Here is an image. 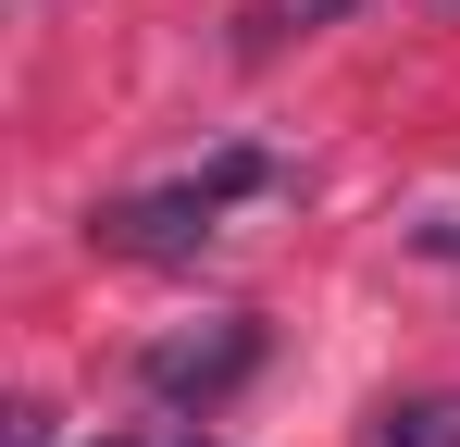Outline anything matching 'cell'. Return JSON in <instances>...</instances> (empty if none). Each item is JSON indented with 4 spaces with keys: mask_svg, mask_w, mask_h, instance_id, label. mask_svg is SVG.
I'll return each mask as SVG.
<instances>
[{
    "mask_svg": "<svg viewBox=\"0 0 460 447\" xmlns=\"http://www.w3.org/2000/svg\"><path fill=\"white\" fill-rule=\"evenodd\" d=\"M249 361H261V323H212V336H162L137 372H150V398H225Z\"/></svg>",
    "mask_w": 460,
    "mask_h": 447,
    "instance_id": "2",
    "label": "cell"
},
{
    "mask_svg": "<svg viewBox=\"0 0 460 447\" xmlns=\"http://www.w3.org/2000/svg\"><path fill=\"white\" fill-rule=\"evenodd\" d=\"M249 187H261V149H225V162L187 174V187L112 199V212H100V249H199V236L225 224V199H249Z\"/></svg>",
    "mask_w": 460,
    "mask_h": 447,
    "instance_id": "1",
    "label": "cell"
},
{
    "mask_svg": "<svg viewBox=\"0 0 460 447\" xmlns=\"http://www.w3.org/2000/svg\"><path fill=\"white\" fill-rule=\"evenodd\" d=\"M187 447H199V435H187Z\"/></svg>",
    "mask_w": 460,
    "mask_h": 447,
    "instance_id": "4",
    "label": "cell"
},
{
    "mask_svg": "<svg viewBox=\"0 0 460 447\" xmlns=\"http://www.w3.org/2000/svg\"><path fill=\"white\" fill-rule=\"evenodd\" d=\"M374 447H460V398H398L374 423Z\"/></svg>",
    "mask_w": 460,
    "mask_h": 447,
    "instance_id": "3",
    "label": "cell"
}]
</instances>
